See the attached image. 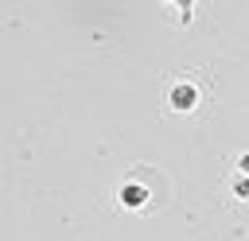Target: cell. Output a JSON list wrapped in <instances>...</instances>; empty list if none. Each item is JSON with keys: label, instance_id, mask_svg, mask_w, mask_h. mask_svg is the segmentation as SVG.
Wrapping results in <instances>:
<instances>
[{"label": "cell", "instance_id": "obj_1", "mask_svg": "<svg viewBox=\"0 0 249 241\" xmlns=\"http://www.w3.org/2000/svg\"><path fill=\"white\" fill-rule=\"evenodd\" d=\"M171 101H175V109H195V89H187V86H179V89L171 93Z\"/></svg>", "mask_w": 249, "mask_h": 241}, {"label": "cell", "instance_id": "obj_2", "mask_svg": "<svg viewBox=\"0 0 249 241\" xmlns=\"http://www.w3.org/2000/svg\"><path fill=\"white\" fill-rule=\"evenodd\" d=\"M121 202H124V206H144V190H140V187H124V190H121Z\"/></svg>", "mask_w": 249, "mask_h": 241}]
</instances>
